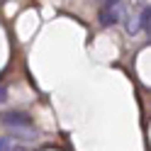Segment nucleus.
I'll return each instance as SVG.
<instances>
[{
	"mask_svg": "<svg viewBox=\"0 0 151 151\" xmlns=\"http://www.w3.org/2000/svg\"><path fill=\"white\" fill-rule=\"evenodd\" d=\"M0 122H3L15 137H20V139H27V141L37 139V132L32 127V119L27 117L24 112H5V115H0Z\"/></svg>",
	"mask_w": 151,
	"mask_h": 151,
	"instance_id": "nucleus-1",
	"label": "nucleus"
},
{
	"mask_svg": "<svg viewBox=\"0 0 151 151\" xmlns=\"http://www.w3.org/2000/svg\"><path fill=\"white\" fill-rule=\"evenodd\" d=\"M98 20L102 27H112L119 20H124V7H122V0H102V7L98 12Z\"/></svg>",
	"mask_w": 151,
	"mask_h": 151,
	"instance_id": "nucleus-2",
	"label": "nucleus"
},
{
	"mask_svg": "<svg viewBox=\"0 0 151 151\" xmlns=\"http://www.w3.org/2000/svg\"><path fill=\"white\" fill-rule=\"evenodd\" d=\"M124 29H127L129 34H137V32L141 29V22H139V17H134V15L124 17Z\"/></svg>",
	"mask_w": 151,
	"mask_h": 151,
	"instance_id": "nucleus-3",
	"label": "nucleus"
},
{
	"mask_svg": "<svg viewBox=\"0 0 151 151\" xmlns=\"http://www.w3.org/2000/svg\"><path fill=\"white\" fill-rule=\"evenodd\" d=\"M17 146H15V141L10 139V137H0V151H15Z\"/></svg>",
	"mask_w": 151,
	"mask_h": 151,
	"instance_id": "nucleus-4",
	"label": "nucleus"
},
{
	"mask_svg": "<svg viewBox=\"0 0 151 151\" xmlns=\"http://www.w3.org/2000/svg\"><path fill=\"white\" fill-rule=\"evenodd\" d=\"M5 100H7V88L0 86V102H5Z\"/></svg>",
	"mask_w": 151,
	"mask_h": 151,
	"instance_id": "nucleus-5",
	"label": "nucleus"
},
{
	"mask_svg": "<svg viewBox=\"0 0 151 151\" xmlns=\"http://www.w3.org/2000/svg\"><path fill=\"white\" fill-rule=\"evenodd\" d=\"M151 7V5H149ZM146 32H149V37H151V15H149V24H146Z\"/></svg>",
	"mask_w": 151,
	"mask_h": 151,
	"instance_id": "nucleus-6",
	"label": "nucleus"
}]
</instances>
